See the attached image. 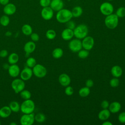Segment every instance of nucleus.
Segmentation results:
<instances>
[{"mask_svg":"<svg viewBox=\"0 0 125 125\" xmlns=\"http://www.w3.org/2000/svg\"><path fill=\"white\" fill-rule=\"evenodd\" d=\"M73 17L71 11L67 9H63L57 12L56 16L57 21L61 23H66L68 21L71 20Z\"/></svg>","mask_w":125,"mask_h":125,"instance_id":"f257e3e1","label":"nucleus"},{"mask_svg":"<svg viewBox=\"0 0 125 125\" xmlns=\"http://www.w3.org/2000/svg\"><path fill=\"white\" fill-rule=\"evenodd\" d=\"M35 108V104L33 101L28 99L25 100L21 104L20 110L23 114L33 113Z\"/></svg>","mask_w":125,"mask_h":125,"instance_id":"f03ea898","label":"nucleus"},{"mask_svg":"<svg viewBox=\"0 0 125 125\" xmlns=\"http://www.w3.org/2000/svg\"><path fill=\"white\" fill-rule=\"evenodd\" d=\"M74 36L77 39H83L87 36L88 29L87 26L84 24H81L76 26L73 29Z\"/></svg>","mask_w":125,"mask_h":125,"instance_id":"7ed1b4c3","label":"nucleus"},{"mask_svg":"<svg viewBox=\"0 0 125 125\" xmlns=\"http://www.w3.org/2000/svg\"><path fill=\"white\" fill-rule=\"evenodd\" d=\"M119 18L115 14H111L106 16L104 19L105 26L109 29H115L118 24Z\"/></svg>","mask_w":125,"mask_h":125,"instance_id":"20e7f679","label":"nucleus"},{"mask_svg":"<svg viewBox=\"0 0 125 125\" xmlns=\"http://www.w3.org/2000/svg\"><path fill=\"white\" fill-rule=\"evenodd\" d=\"M33 75L39 78H42L45 77L47 74V69L43 65L36 64L33 68Z\"/></svg>","mask_w":125,"mask_h":125,"instance_id":"39448f33","label":"nucleus"},{"mask_svg":"<svg viewBox=\"0 0 125 125\" xmlns=\"http://www.w3.org/2000/svg\"><path fill=\"white\" fill-rule=\"evenodd\" d=\"M24 81L21 79H15L11 83V87L15 93H19L25 88Z\"/></svg>","mask_w":125,"mask_h":125,"instance_id":"423d86ee","label":"nucleus"},{"mask_svg":"<svg viewBox=\"0 0 125 125\" xmlns=\"http://www.w3.org/2000/svg\"><path fill=\"white\" fill-rule=\"evenodd\" d=\"M21 125H32L35 121V115L33 113L29 114H23L20 119Z\"/></svg>","mask_w":125,"mask_h":125,"instance_id":"0eeeda50","label":"nucleus"},{"mask_svg":"<svg viewBox=\"0 0 125 125\" xmlns=\"http://www.w3.org/2000/svg\"><path fill=\"white\" fill-rule=\"evenodd\" d=\"M100 10L103 15L106 16L113 13L114 7L113 5L110 2H104L100 5Z\"/></svg>","mask_w":125,"mask_h":125,"instance_id":"6e6552de","label":"nucleus"},{"mask_svg":"<svg viewBox=\"0 0 125 125\" xmlns=\"http://www.w3.org/2000/svg\"><path fill=\"white\" fill-rule=\"evenodd\" d=\"M68 47L72 52H78L83 47L82 41L77 38L73 39L69 42Z\"/></svg>","mask_w":125,"mask_h":125,"instance_id":"1a4fd4ad","label":"nucleus"},{"mask_svg":"<svg viewBox=\"0 0 125 125\" xmlns=\"http://www.w3.org/2000/svg\"><path fill=\"white\" fill-rule=\"evenodd\" d=\"M41 14L43 19L46 21H49L53 18L54 11L50 6L43 7L41 10Z\"/></svg>","mask_w":125,"mask_h":125,"instance_id":"9d476101","label":"nucleus"},{"mask_svg":"<svg viewBox=\"0 0 125 125\" xmlns=\"http://www.w3.org/2000/svg\"><path fill=\"white\" fill-rule=\"evenodd\" d=\"M82 47L87 50H91L94 45V40L91 36H86L82 41Z\"/></svg>","mask_w":125,"mask_h":125,"instance_id":"9b49d317","label":"nucleus"},{"mask_svg":"<svg viewBox=\"0 0 125 125\" xmlns=\"http://www.w3.org/2000/svg\"><path fill=\"white\" fill-rule=\"evenodd\" d=\"M20 75L21 79L22 80L24 81H28L31 78L33 75L32 69L27 66L21 71Z\"/></svg>","mask_w":125,"mask_h":125,"instance_id":"f8f14e48","label":"nucleus"},{"mask_svg":"<svg viewBox=\"0 0 125 125\" xmlns=\"http://www.w3.org/2000/svg\"><path fill=\"white\" fill-rule=\"evenodd\" d=\"M8 71L9 75L13 78L18 77L21 72L20 68L17 64H11L8 67Z\"/></svg>","mask_w":125,"mask_h":125,"instance_id":"ddd939ff","label":"nucleus"},{"mask_svg":"<svg viewBox=\"0 0 125 125\" xmlns=\"http://www.w3.org/2000/svg\"><path fill=\"white\" fill-rule=\"evenodd\" d=\"M17 8L16 5L12 3H8V4L4 5L3 11L4 13L8 16L12 15L14 14L16 12Z\"/></svg>","mask_w":125,"mask_h":125,"instance_id":"4468645a","label":"nucleus"},{"mask_svg":"<svg viewBox=\"0 0 125 125\" xmlns=\"http://www.w3.org/2000/svg\"><path fill=\"white\" fill-rule=\"evenodd\" d=\"M64 3L62 0H51L50 7L54 11H59L63 7Z\"/></svg>","mask_w":125,"mask_h":125,"instance_id":"2eb2a0df","label":"nucleus"},{"mask_svg":"<svg viewBox=\"0 0 125 125\" xmlns=\"http://www.w3.org/2000/svg\"><path fill=\"white\" fill-rule=\"evenodd\" d=\"M59 82L61 85L66 87L70 84L71 79L67 74L62 73L59 77Z\"/></svg>","mask_w":125,"mask_h":125,"instance_id":"dca6fc26","label":"nucleus"},{"mask_svg":"<svg viewBox=\"0 0 125 125\" xmlns=\"http://www.w3.org/2000/svg\"><path fill=\"white\" fill-rule=\"evenodd\" d=\"M62 39L64 41H69L72 39L74 36L73 30L66 28L63 30L61 33Z\"/></svg>","mask_w":125,"mask_h":125,"instance_id":"f3484780","label":"nucleus"},{"mask_svg":"<svg viewBox=\"0 0 125 125\" xmlns=\"http://www.w3.org/2000/svg\"><path fill=\"white\" fill-rule=\"evenodd\" d=\"M36 44L33 41H29L25 43L23 47V49L26 54L28 55L33 53L36 49Z\"/></svg>","mask_w":125,"mask_h":125,"instance_id":"a211bd4d","label":"nucleus"},{"mask_svg":"<svg viewBox=\"0 0 125 125\" xmlns=\"http://www.w3.org/2000/svg\"><path fill=\"white\" fill-rule=\"evenodd\" d=\"M108 108L110 113H116L120 110L121 108V105L120 103L118 102H113L109 104Z\"/></svg>","mask_w":125,"mask_h":125,"instance_id":"6ab92c4d","label":"nucleus"},{"mask_svg":"<svg viewBox=\"0 0 125 125\" xmlns=\"http://www.w3.org/2000/svg\"><path fill=\"white\" fill-rule=\"evenodd\" d=\"M12 111L9 106H4L0 108V117L2 118H6L10 116Z\"/></svg>","mask_w":125,"mask_h":125,"instance_id":"aec40b11","label":"nucleus"},{"mask_svg":"<svg viewBox=\"0 0 125 125\" xmlns=\"http://www.w3.org/2000/svg\"><path fill=\"white\" fill-rule=\"evenodd\" d=\"M111 73L112 75L116 78L121 77L123 74V70L119 65H114L111 69Z\"/></svg>","mask_w":125,"mask_h":125,"instance_id":"412c9836","label":"nucleus"},{"mask_svg":"<svg viewBox=\"0 0 125 125\" xmlns=\"http://www.w3.org/2000/svg\"><path fill=\"white\" fill-rule=\"evenodd\" d=\"M110 116V112L107 109H103L98 114V118L102 121H106Z\"/></svg>","mask_w":125,"mask_h":125,"instance_id":"4be33fe9","label":"nucleus"},{"mask_svg":"<svg viewBox=\"0 0 125 125\" xmlns=\"http://www.w3.org/2000/svg\"><path fill=\"white\" fill-rule=\"evenodd\" d=\"M19 60V55L16 53L10 54L8 58V62L10 64H17Z\"/></svg>","mask_w":125,"mask_h":125,"instance_id":"5701e85b","label":"nucleus"},{"mask_svg":"<svg viewBox=\"0 0 125 125\" xmlns=\"http://www.w3.org/2000/svg\"><path fill=\"white\" fill-rule=\"evenodd\" d=\"M83 12V9L79 6H76L73 8L71 10V13L73 17L78 18L80 17Z\"/></svg>","mask_w":125,"mask_h":125,"instance_id":"b1692460","label":"nucleus"},{"mask_svg":"<svg viewBox=\"0 0 125 125\" xmlns=\"http://www.w3.org/2000/svg\"><path fill=\"white\" fill-rule=\"evenodd\" d=\"M21 32L26 36H30L33 33V29L31 25L28 24H25L21 27Z\"/></svg>","mask_w":125,"mask_h":125,"instance_id":"393cba45","label":"nucleus"},{"mask_svg":"<svg viewBox=\"0 0 125 125\" xmlns=\"http://www.w3.org/2000/svg\"><path fill=\"white\" fill-rule=\"evenodd\" d=\"M9 106L12 112H18L20 110L21 104L17 101H13L11 102L9 104Z\"/></svg>","mask_w":125,"mask_h":125,"instance_id":"a878e982","label":"nucleus"},{"mask_svg":"<svg viewBox=\"0 0 125 125\" xmlns=\"http://www.w3.org/2000/svg\"><path fill=\"white\" fill-rule=\"evenodd\" d=\"M63 54V50L59 47L56 48L54 49L52 53V56L54 58L58 59L61 58Z\"/></svg>","mask_w":125,"mask_h":125,"instance_id":"bb28decb","label":"nucleus"},{"mask_svg":"<svg viewBox=\"0 0 125 125\" xmlns=\"http://www.w3.org/2000/svg\"><path fill=\"white\" fill-rule=\"evenodd\" d=\"M90 92V88L87 86H85L80 89L79 91V95L82 97H85L89 95Z\"/></svg>","mask_w":125,"mask_h":125,"instance_id":"cd10ccee","label":"nucleus"},{"mask_svg":"<svg viewBox=\"0 0 125 125\" xmlns=\"http://www.w3.org/2000/svg\"><path fill=\"white\" fill-rule=\"evenodd\" d=\"M10 22V19L8 15H4L0 18V23L3 26H7Z\"/></svg>","mask_w":125,"mask_h":125,"instance_id":"c85d7f7f","label":"nucleus"},{"mask_svg":"<svg viewBox=\"0 0 125 125\" xmlns=\"http://www.w3.org/2000/svg\"><path fill=\"white\" fill-rule=\"evenodd\" d=\"M20 94L22 99L24 100L30 99L31 97V93L29 90L24 89L20 92Z\"/></svg>","mask_w":125,"mask_h":125,"instance_id":"c756f323","label":"nucleus"},{"mask_svg":"<svg viewBox=\"0 0 125 125\" xmlns=\"http://www.w3.org/2000/svg\"><path fill=\"white\" fill-rule=\"evenodd\" d=\"M45 116L42 113H38L35 115V121L39 123H42L45 120Z\"/></svg>","mask_w":125,"mask_h":125,"instance_id":"7c9ffc66","label":"nucleus"},{"mask_svg":"<svg viewBox=\"0 0 125 125\" xmlns=\"http://www.w3.org/2000/svg\"><path fill=\"white\" fill-rule=\"evenodd\" d=\"M46 37L50 40L54 39L56 37V33L55 30L53 29L48 30L45 33Z\"/></svg>","mask_w":125,"mask_h":125,"instance_id":"2f4dec72","label":"nucleus"},{"mask_svg":"<svg viewBox=\"0 0 125 125\" xmlns=\"http://www.w3.org/2000/svg\"><path fill=\"white\" fill-rule=\"evenodd\" d=\"M36 64V60L33 57H29L26 60V64L28 67L32 68Z\"/></svg>","mask_w":125,"mask_h":125,"instance_id":"473e14b6","label":"nucleus"},{"mask_svg":"<svg viewBox=\"0 0 125 125\" xmlns=\"http://www.w3.org/2000/svg\"><path fill=\"white\" fill-rule=\"evenodd\" d=\"M89 55V52L88 50H87L86 49H83V50H80L78 52V57L82 59H84L86 58Z\"/></svg>","mask_w":125,"mask_h":125,"instance_id":"72a5a7b5","label":"nucleus"},{"mask_svg":"<svg viewBox=\"0 0 125 125\" xmlns=\"http://www.w3.org/2000/svg\"><path fill=\"white\" fill-rule=\"evenodd\" d=\"M118 18H123L125 17V7H120L117 9L115 14Z\"/></svg>","mask_w":125,"mask_h":125,"instance_id":"f704fd0d","label":"nucleus"},{"mask_svg":"<svg viewBox=\"0 0 125 125\" xmlns=\"http://www.w3.org/2000/svg\"><path fill=\"white\" fill-rule=\"evenodd\" d=\"M119 80L118 79V78L114 77L112 79H111L109 82L110 85L112 87H117L119 84Z\"/></svg>","mask_w":125,"mask_h":125,"instance_id":"c9c22d12","label":"nucleus"},{"mask_svg":"<svg viewBox=\"0 0 125 125\" xmlns=\"http://www.w3.org/2000/svg\"><path fill=\"white\" fill-rule=\"evenodd\" d=\"M64 92L66 95L71 96L73 95V92H74L73 88H72V87H71V86H69V85L66 86L65 89L64 90Z\"/></svg>","mask_w":125,"mask_h":125,"instance_id":"e433bc0d","label":"nucleus"},{"mask_svg":"<svg viewBox=\"0 0 125 125\" xmlns=\"http://www.w3.org/2000/svg\"><path fill=\"white\" fill-rule=\"evenodd\" d=\"M51 0H40V4L42 7L49 6Z\"/></svg>","mask_w":125,"mask_h":125,"instance_id":"4c0bfd02","label":"nucleus"},{"mask_svg":"<svg viewBox=\"0 0 125 125\" xmlns=\"http://www.w3.org/2000/svg\"><path fill=\"white\" fill-rule=\"evenodd\" d=\"M66 26L67 28L73 30L76 27V24L74 21L70 20L66 22Z\"/></svg>","mask_w":125,"mask_h":125,"instance_id":"58836bf2","label":"nucleus"},{"mask_svg":"<svg viewBox=\"0 0 125 125\" xmlns=\"http://www.w3.org/2000/svg\"><path fill=\"white\" fill-rule=\"evenodd\" d=\"M30 38L32 41L34 42H38L40 39V37L38 34L36 33H32L30 35Z\"/></svg>","mask_w":125,"mask_h":125,"instance_id":"ea45409f","label":"nucleus"},{"mask_svg":"<svg viewBox=\"0 0 125 125\" xmlns=\"http://www.w3.org/2000/svg\"><path fill=\"white\" fill-rule=\"evenodd\" d=\"M118 120L121 123H125V112H123L120 113L118 116Z\"/></svg>","mask_w":125,"mask_h":125,"instance_id":"a19ab883","label":"nucleus"},{"mask_svg":"<svg viewBox=\"0 0 125 125\" xmlns=\"http://www.w3.org/2000/svg\"><path fill=\"white\" fill-rule=\"evenodd\" d=\"M109 105L108 102L106 100H104L101 104V106L103 109H107Z\"/></svg>","mask_w":125,"mask_h":125,"instance_id":"79ce46f5","label":"nucleus"},{"mask_svg":"<svg viewBox=\"0 0 125 125\" xmlns=\"http://www.w3.org/2000/svg\"><path fill=\"white\" fill-rule=\"evenodd\" d=\"M93 85H94V82L92 80L88 79L86 81V82H85L86 86H87L89 88H90V87H92L93 86Z\"/></svg>","mask_w":125,"mask_h":125,"instance_id":"37998d69","label":"nucleus"},{"mask_svg":"<svg viewBox=\"0 0 125 125\" xmlns=\"http://www.w3.org/2000/svg\"><path fill=\"white\" fill-rule=\"evenodd\" d=\"M8 51L6 49H2L0 51V57L5 58L8 56Z\"/></svg>","mask_w":125,"mask_h":125,"instance_id":"c03bdc74","label":"nucleus"},{"mask_svg":"<svg viewBox=\"0 0 125 125\" xmlns=\"http://www.w3.org/2000/svg\"><path fill=\"white\" fill-rule=\"evenodd\" d=\"M9 2V0H0V4L3 5H5Z\"/></svg>","mask_w":125,"mask_h":125,"instance_id":"a18cd8bd","label":"nucleus"},{"mask_svg":"<svg viewBox=\"0 0 125 125\" xmlns=\"http://www.w3.org/2000/svg\"><path fill=\"white\" fill-rule=\"evenodd\" d=\"M103 125H112L113 124L110 121H104L102 123Z\"/></svg>","mask_w":125,"mask_h":125,"instance_id":"49530a36","label":"nucleus"},{"mask_svg":"<svg viewBox=\"0 0 125 125\" xmlns=\"http://www.w3.org/2000/svg\"><path fill=\"white\" fill-rule=\"evenodd\" d=\"M10 125H17V124L14 122H12L11 123H10Z\"/></svg>","mask_w":125,"mask_h":125,"instance_id":"de8ad7c7","label":"nucleus"},{"mask_svg":"<svg viewBox=\"0 0 125 125\" xmlns=\"http://www.w3.org/2000/svg\"><path fill=\"white\" fill-rule=\"evenodd\" d=\"M108 1H112V0H107Z\"/></svg>","mask_w":125,"mask_h":125,"instance_id":"09e8293b","label":"nucleus"},{"mask_svg":"<svg viewBox=\"0 0 125 125\" xmlns=\"http://www.w3.org/2000/svg\"><path fill=\"white\" fill-rule=\"evenodd\" d=\"M1 124V122H0V125Z\"/></svg>","mask_w":125,"mask_h":125,"instance_id":"8fccbe9b","label":"nucleus"}]
</instances>
